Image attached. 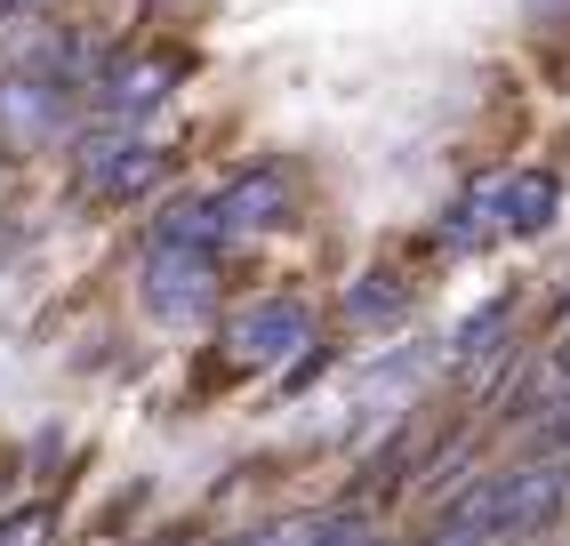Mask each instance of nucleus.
<instances>
[{
	"mask_svg": "<svg viewBox=\"0 0 570 546\" xmlns=\"http://www.w3.org/2000/svg\"><path fill=\"white\" fill-rule=\"evenodd\" d=\"M410 305H417V290L402 282V273H394V265H370L362 282L346 290V322H354V330H394Z\"/></svg>",
	"mask_w": 570,
	"mask_h": 546,
	"instance_id": "nucleus-7",
	"label": "nucleus"
},
{
	"mask_svg": "<svg viewBox=\"0 0 570 546\" xmlns=\"http://www.w3.org/2000/svg\"><path fill=\"white\" fill-rule=\"evenodd\" d=\"M242 546H297V530H265V538H242Z\"/></svg>",
	"mask_w": 570,
	"mask_h": 546,
	"instance_id": "nucleus-10",
	"label": "nucleus"
},
{
	"mask_svg": "<svg viewBox=\"0 0 570 546\" xmlns=\"http://www.w3.org/2000/svg\"><path fill=\"white\" fill-rule=\"evenodd\" d=\"M217 345H225V370H282L322 345V322L306 298H257L242 314H225Z\"/></svg>",
	"mask_w": 570,
	"mask_h": 546,
	"instance_id": "nucleus-4",
	"label": "nucleus"
},
{
	"mask_svg": "<svg viewBox=\"0 0 570 546\" xmlns=\"http://www.w3.org/2000/svg\"><path fill=\"white\" fill-rule=\"evenodd\" d=\"M570 498V466L562 458H530V466H507L490 475L459 515H450V538L466 546H507V538H539Z\"/></svg>",
	"mask_w": 570,
	"mask_h": 546,
	"instance_id": "nucleus-1",
	"label": "nucleus"
},
{
	"mask_svg": "<svg viewBox=\"0 0 570 546\" xmlns=\"http://www.w3.org/2000/svg\"><path fill=\"white\" fill-rule=\"evenodd\" d=\"M209 225H217V242L297 225V177H289V162H249V169H234V177L209 193Z\"/></svg>",
	"mask_w": 570,
	"mask_h": 546,
	"instance_id": "nucleus-5",
	"label": "nucleus"
},
{
	"mask_svg": "<svg viewBox=\"0 0 570 546\" xmlns=\"http://www.w3.org/2000/svg\"><path fill=\"white\" fill-rule=\"evenodd\" d=\"M177 81V57H121V65H105V81H97V105L112 113V121H137V113H154Z\"/></svg>",
	"mask_w": 570,
	"mask_h": 546,
	"instance_id": "nucleus-6",
	"label": "nucleus"
},
{
	"mask_svg": "<svg viewBox=\"0 0 570 546\" xmlns=\"http://www.w3.org/2000/svg\"><path fill=\"white\" fill-rule=\"evenodd\" d=\"M9 9H32V0H0V17H9Z\"/></svg>",
	"mask_w": 570,
	"mask_h": 546,
	"instance_id": "nucleus-11",
	"label": "nucleus"
},
{
	"mask_svg": "<svg viewBox=\"0 0 570 546\" xmlns=\"http://www.w3.org/2000/svg\"><path fill=\"white\" fill-rule=\"evenodd\" d=\"M0 546H57V506H17V515H0Z\"/></svg>",
	"mask_w": 570,
	"mask_h": 546,
	"instance_id": "nucleus-9",
	"label": "nucleus"
},
{
	"mask_svg": "<svg viewBox=\"0 0 570 546\" xmlns=\"http://www.w3.org/2000/svg\"><path fill=\"white\" fill-rule=\"evenodd\" d=\"M137 298L161 330H202L217 305H225V265L217 250H185V242H145L137 265Z\"/></svg>",
	"mask_w": 570,
	"mask_h": 546,
	"instance_id": "nucleus-3",
	"label": "nucleus"
},
{
	"mask_svg": "<svg viewBox=\"0 0 570 546\" xmlns=\"http://www.w3.org/2000/svg\"><path fill=\"white\" fill-rule=\"evenodd\" d=\"M297 546H386L362 515H314V523H297Z\"/></svg>",
	"mask_w": 570,
	"mask_h": 546,
	"instance_id": "nucleus-8",
	"label": "nucleus"
},
{
	"mask_svg": "<svg viewBox=\"0 0 570 546\" xmlns=\"http://www.w3.org/2000/svg\"><path fill=\"white\" fill-rule=\"evenodd\" d=\"M161 177H169V145H161V129H145V121H105V129H89L81 145H72V193H81V202L129 209Z\"/></svg>",
	"mask_w": 570,
	"mask_h": 546,
	"instance_id": "nucleus-2",
	"label": "nucleus"
}]
</instances>
